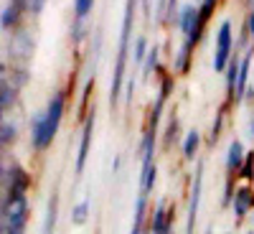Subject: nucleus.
<instances>
[{
  "label": "nucleus",
  "mask_w": 254,
  "mask_h": 234,
  "mask_svg": "<svg viewBox=\"0 0 254 234\" xmlns=\"http://www.w3.org/2000/svg\"><path fill=\"white\" fill-rule=\"evenodd\" d=\"M61 112H64V97L56 94L51 99V104H49L46 115L38 117L36 125H33V143H36V148H46L54 140V135L59 130V122H61Z\"/></svg>",
  "instance_id": "nucleus-1"
},
{
  "label": "nucleus",
  "mask_w": 254,
  "mask_h": 234,
  "mask_svg": "<svg viewBox=\"0 0 254 234\" xmlns=\"http://www.w3.org/2000/svg\"><path fill=\"white\" fill-rule=\"evenodd\" d=\"M132 13H135V0H127V8H125V20H122V38H120V56H117V67H115V81H112V99H117V94H120V87H122L125 59H127V38H130Z\"/></svg>",
  "instance_id": "nucleus-2"
},
{
  "label": "nucleus",
  "mask_w": 254,
  "mask_h": 234,
  "mask_svg": "<svg viewBox=\"0 0 254 234\" xmlns=\"http://www.w3.org/2000/svg\"><path fill=\"white\" fill-rule=\"evenodd\" d=\"M26 219H28L26 196H8L3 232H5V234H23V232H26Z\"/></svg>",
  "instance_id": "nucleus-3"
},
{
  "label": "nucleus",
  "mask_w": 254,
  "mask_h": 234,
  "mask_svg": "<svg viewBox=\"0 0 254 234\" xmlns=\"http://www.w3.org/2000/svg\"><path fill=\"white\" fill-rule=\"evenodd\" d=\"M229 49H231V23H224L216 38V56H214V69L221 72L226 67V59H229Z\"/></svg>",
  "instance_id": "nucleus-4"
},
{
  "label": "nucleus",
  "mask_w": 254,
  "mask_h": 234,
  "mask_svg": "<svg viewBox=\"0 0 254 234\" xmlns=\"http://www.w3.org/2000/svg\"><path fill=\"white\" fill-rule=\"evenodd\" d=\"M201 181L203 173H196V183H193V196H190V206H188V224H186V234H193V224H196V214H198V201H201Z\"/></svg>",
  "instance_id": "nucleus-5"
},
{
  "label": "nucleus",
  "mask_w": 254,
  "mask_h": 234,
  "mask_svg": "<svg viewBox=\"0 0 254 234\" xmlns=\"http://www.w3.org/2000/svg\"><path fill=\"white\" fill-rule=\"evenodd\" d=\"M252 206H254V194L249 188H239L237 196H234V214H237V219H242Z\"/></svg>",
  "instance_id": "nucleus-6"
},
{
  "label": "nucleus",
  "mask_w": 254,
  "mask_h": 234,
  "mask_svg": "<svg viewBox=\"0 0 254 234\" xmlns=\"http://www.w3.org/2000/svg\"><path fill=\"white\" fill-rule=\"evenodd\" d=\"M92 127H94V115L89 117L87 127H84V138H81V148H79V158H76V171L81 173L84 171V160H87V153H89V140H92Z\"/></svg>",
  "instance_id": "nucleus-7"
},
{
  "label": "nucleus",
  "mask_w": 254,
  "mask_h": 234,
  "mask_svg": "<svg viewBox=\"0 0 254 234\" xmlns=\"http://www.w3.org/2000/svg\"><path fill=\"white\" fill-rule=\"evenodd\" d=\"M155 186V163H142V178H140V196H147Z\"/></svg>",
  "instance_id": "nucleus-8"
},
{
  "label": "nucleus",
  "mask_w": 254,
  "mask_h": 234,
  "mask_svg": "<svg viewBox=\"0 0 254 234\" xmlns=\"http://www.w3.org/2000/svg\"><path fill=\"white\" fill-rule=\"evenodd\" d=\"M242 160H244V148H242V143H231V145H229V158H226L229 171H237V168H242Z\"/></svg>",
  "instance_id": "nucleus-9"
},
{
  "label": "nucleus",
  "mask_w": 254,
  "mask_h": 234,
  "mask_svg": "<svg viewBox=\"0 0 254 234\" xmlns=\"http://www.w3.org/2000/svg\"><path fill=\"white\" fill-rule=\"evenodd\" d=\"M249 64H252V56H244V59H242V64H239V77H237V94H242V92H244V87H247Z\"/></svg>",
  "instance_id": "nucleus-10"
},
{
  "label": "nucleus",
  "mask_w": 254,
  "mask_h": 234,
  "mask_svg": "<svg viewBox=\"0 0 254 234\" xmlns=\"http://www.w3.org/2000/svg\"><path fill=\"white\" fill-rule=\"evenodd\" d=\"M56 206H59V201L51 199L49 201V211H46V222H44V234H54V227H56Z\"/></svg>",
  "instance_id": "nucleus-11"
},
{
  "label": "nucleus",
  "mask_w": 254,
  "mask_h": 234,
  "mask_svg": "<svg viewBox=\"0 0 254 234\" xmlns=\"http://www.w3.org/2000/svg\"><path fill=\"white\" fill-rule=\"evenodd\" d=\"M87 217H89V201L84 199L81 204L74 206V211H71V222H74V224H84V222H87Z\"/></svg>",
  "instance_id": "nucleus-12"
},
{
  "label": "nucleus",
  "mask_w": 254,
  "mask_h": 234,
  "mask_svg": "<svg viewBox=\"0 0 254 234\" xmlns=\"http://www.w3.org/2000/svg\"><path fill=\"white\" fill-rule=\"evenodd\" d=\"M196 148H198V133H196V130H190L188 138H186V143H183V153H186V158H193Z\"/></svg>",
  "instance_id": "nucleus-13"
},
{
  "label": "nucleus",
  "mask_w": 254,
  "mask_h": 234,
  "mask_svg": "<svg viewBox=\"0 0 254 234\" xmlns=\"http://www.w3.org/2000/svg\"><path fill=\"white\" fill-rule=\"evenodd\" d=\"M214 5H216V0H203V5H201V13H198V26H203L206 20H208L211 10H214Z\"/></svg>",
  "instance_id": "nucleus-14"
},
{
  "label": "nucleus",
  "mask_w": 254,
  "mask_h": 234,
  "mask_svg": "<svg viewBox=\"0 0 254 234\" xmlns=\"http://www.w3.org/2000/svg\"><path fill=\"white\" fill-rule=\"evenodd\" d=\"M237 77H239V64L231 59V64H229V89L231 92L237 89Z\"/></svg>",
  "instance_id": "nucleus-15"
},
{
  "label": "nucleus",
  "mask_w": 254,
  "mask_h": 234,
  "mask_svg": "<svg viewBox=\"0 0 254 234\" xmlns=\"http://www.w3.org/2000/svg\"><path fill=\"white\" fill-rule=\"evenodd\" d=\"M92 3H94V0H76V15L84 18V15L92 10Z\"/></svg>",
  "instance_id": "nucleus-16"
},
{
  "label": "nucleus",
  "mask_w": 254,
  "mask_h": 234,
  "mask_svg": "<svg viewBox=\"0 0 254 234\" xmlns=\"http://www.w3.org/2000/svg\"><path fill=\"white\" fill-rule=\"evenodd\" d=\"M242 176H244V178H252V176H254V156H249V158L244 160V165H242Z\"/></svg>",
  "instance_id": "nucleus-17"
},
{
  "label": "nucleus",
  "mask_w": 254,
  "mask_h": 234,
  "mask_svg": "<svg viewBox=\"0 0 254 234\" xmlns=\"http://www.w3.org/2000/svg\"><path fill=\"white\" fill-rule=\"evenodd\" d=\"M155 61H158V49H153L150 56H147V61H145V72H150V69L155 67Z\"/></svg>",
  "instance_id": "nucleus-18"
},
{
  "label": "nucleus",
  "mask_w": 254,
  "mask_h": 234,
  "mask_svg": "<svg viewBox=\"0 0 254 234\" xmlns=\"http://www.w3.org/2000/svg\"><path fill=\"white\" fill-rule=\"evenodd\" d=\"M145 56V38H137V44H135V59L140 61Z\"/></svg>",
  "instance_id": "nucleus-19"
},
{
  "label": "nucleus",
  "mask_w": 254,
  "mask_h": 234,
  "mask_svg": "<svg viewBox=\"0 0 254 234\" xmlns=\"http://www.w3.org/2000/svg\"><path fill=\"white\" fill-rule=\"evenodd\" d=\"M41 5H44V0H28V8H33V13H38Z\"/></svg>",
  "instance_id": "nucleus-20"
},
{
  "label": "nucleus",
  "mask_w": 254,
  "mask_h": 234,
  "mask_svg": "<svg viewBox=\"0 0 254 234\" xmlns=\"http://www.w3.org/2000/svg\"><path fill=\"white\" fill-rule=\"evenodd\" d=\"M249 133H252V138H254V125H252V130H249Z\"/></svg>",
  "instance_id": "nucleus-21"
},
{
  "label": "nucleus",
  "mask_w": 254,
  "mask_h": 234,
  "mask_svg": "<svg viewBox=\"0 0 254 234\" xmlns=\"http://www.w3.org/2000/svg\"><path fill=\"white\" fill-rule=\"evenodd\" d=\"M247 234H254V232H247Z\"/></svg>",
  "instance_id": "nucleus-22"
},
{
  "label": "nucleus",
  "mask_w": 254,
  "mask_h": 234,
  "mask_svg": "<svg viewBox=\"0 0 254 234\" xmlns=\"http://www.w3.org/2000/svg\"><path fill=\"white\" fill-rule=\"evenodd\" d=\"M145 3H147V0H145Z\"/></svg>",
  "instance_id": "nucleus-23"
}]
</instances>
